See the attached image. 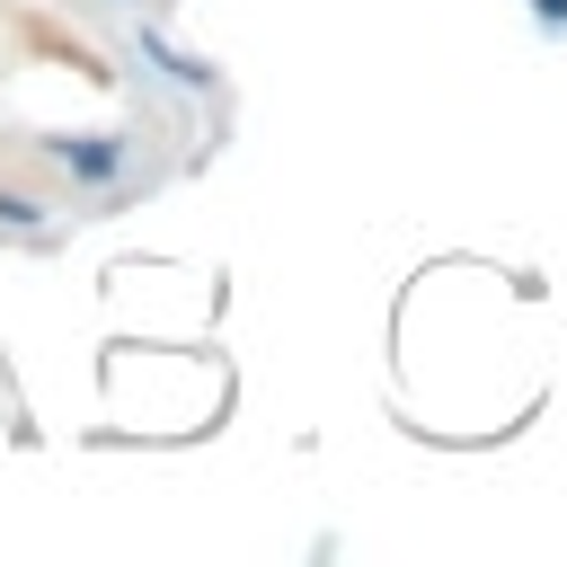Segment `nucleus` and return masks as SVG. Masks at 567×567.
Returning <instances> with one entry per match:
<instances>
[{
  "label": "nucleus",
  "mask_w": 567,
  "mask_h": 567,
  "mask_svg": "<svg viewBox=\"0 0 567 567\" xmlns=\"http://www.w3.org/2000/svg\"><path fill=\"white\" fill-rule=\"evenodd\" d=\"M53 159H62L71 177H115V168H124V142H106V133H80V142H53Z\"/></svg>",
  "instance_id": "f257e3e1"
},
{
  "label": "nucleus",
  "mask_w": 567,
  "mask_h": 567,
  "mask_svg": "<svg viewBox=\"0 0 567 567\" xmlns=\"http://www.w3.org/2000/svg\"><path fill=\"white\" fill-rule=\"evenodd\" d=\"M532 18L540 27H567V0H532Z\"/></svg>",
  "instance_id": "7ed1b4c3"
},
{
  "label": "nucleus",
  "mask_w": 567,
  "mask_h": 567,
  "mask_svg": "<svg viewBox=\"0 0 567 567\" xmlns=\"http://www.w3.org/2000/svg\"><path fill=\"white\" fill-rule=\"evenodd\" d=\"M0 221H9V230H35V221H44V204H27V195H0Z\"/></svg>",
  "instance_id": "f03ea898"
}]
</instances>
